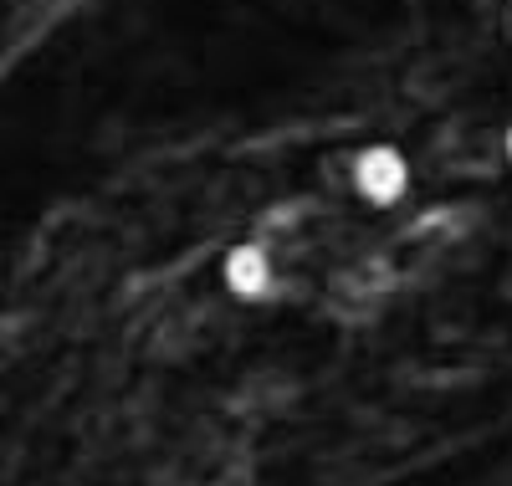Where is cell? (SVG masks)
Returning a JSON list of instances; mask_svg holds the SVG:
<instances>
[{
    "mask_svg": "<svg viewBox=\"0 0 512 486\" xmlns=\"http://www.w3.org/2000/svg\"><path fill=\"white\" fill-rule=\"evenodd\" d=\"M359 190H364L369 200H395V195L405 190V164H400V154L369 149V154L359 159Z\"/></svg>",
    "mask_w": 512,
    "mask_h": 486,
    "instance_id": "6da1fadb",
    "label": "cell"
},
{
    "mask_svg": "<svg viewBox=\"0 0 512 486\" xmlns=\"http://www.w3.org/2000/svg\"><path fill=\"white\" fill-rule=\"evenodd\" d=\"M267 277H272V267H267V251L262 246H236L231 256H226V282L241 292V297H256L267 287Z\"/></svg>",
    "mask_w": 512,
    "mask_h": 486,
    "instance_id": "7a4b0ae2",
    "label": "cell"
},
{
    "mask_svg": "<svg viewBox=\"0 0 512 486\" xmlns=\"http://www.w3.org/2000/svg\"><path fill=\"white\" fill-rule=\"evenodd\" d=\"M507 149H512V134H507Z\"/></svg>",
    "mask_w": 512,
    "mask_h": 486,
    "instance_id": "3957f363",
    "label": "cell"
}]
</instances>
